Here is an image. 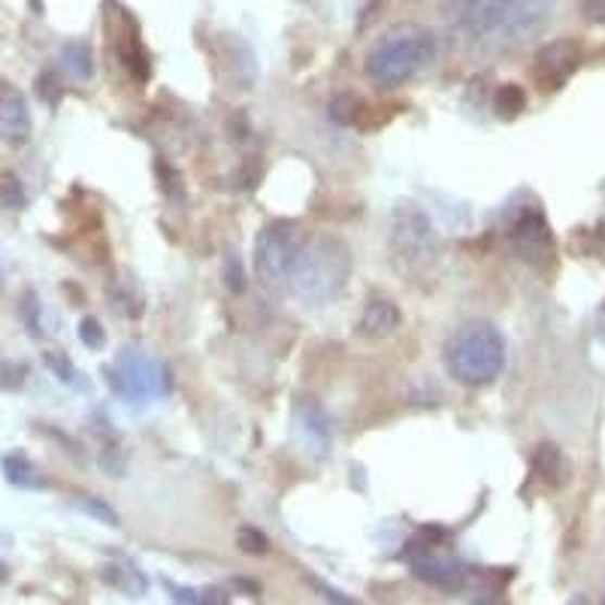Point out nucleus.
<instances>
[{"label": "nucleus", "instance_id": "obj_11", "mask_svg": "<svg viewBox=\"0 0 605 605\" xmlns=\"http://www.w3.org/2000/svg\"><path fill=\"white\" fill-rule=\"evenodd\" d=\"M533 476L551 491H560L566 481L572 479V466L566 461V454L560 451V445L554 442H542L533 451Z\"/></svg>", "mask_w": 605, "mask_h": 605}, {"label": "nucleus", "instance_id": "obj_20", "mask_svg": "<svg viewBox=\"0 0 605 605\" xmlns=\"http://www.w3.org/2000/svg\"><path fill=\"white\" fill-rule=\"evenodd\" d=\"M0 203L3 206H10V210H22L25 206V194H22V188L15 182V176H3V182H0Z\"/></svg>", "mask_w": 605, "mask_h": 605}, {"label": "nucleus", "instance_id": "obj_14", "mask_svg": "<svg viewBox=\"0 0 605 605\" xmlns=\"http://www.w3.org/2000/svg\"><path fill=\"white\" fill-rule=\"evenodd\" d=\"M3 476H7V481H13L15 488H42L37 469L22 451H13V454L3 457Z\"/></svg>", "mask_w": 605, "mask_h": 605}, {"label": "nucleus", "instance_id": "obj_18", "mask_svg": "<svg viewBox=\"0 0 605 605\" xmlns=\"http://www.w3.org/2000/svg\"><path fill=\"white\" fill-rule=\"evenodd\" d=\"M130 578H142L134 566H106V569H103V581H110L113 588L127 593H142L137 584H130Z\"/></svg>", "mask_w": 605, "mask_h": 605}, {"label": "nucleus", "instance_id": "obj_19", "mask_svg": "<svg viewBox=\"0 0 605 605\" xmlns=\"http://www.w3.org/2000/svg\"><path fill=\"white\" fill-rule=\"evenodd\" d=\"M237 545H240L245 554H264L267 551V535L261 533V530H254V527H242L240 533H237Z\"/></svg>", "mask_w": 605, "mask_h": 605}, {"label": "nucleus", "instance_id": "obj_12", "mask_svg": "<svg viewBox=\"0 0 605 605\" xmlns=\"http://www.w3.org/2000/svg\"><path fill=\"white\" fill-rule=\"evenodd\" d=\"M412 572L421 578V581H427V584L442 588V591H457V588H464L466 581L464 566L454 564V560L433 557V554H427V551L412 564Z\"/></svg>", "mask_w": 605, "mask_h": 605}, {"label": "nucleus", "instance_id": "obj_4", "mask_svg": "<svg viewBox=\"0 0 605 605\" xmlns=\"http://www.w3.org/2000/svg\"><path fill=\"white\" fill-rule=\"evenodd\" d=\"M445 366L461 385H491L506 366V339L488 322L464 324L445 345Z\"/></svg>", "mask_w": 605, "mask_h": 605}, {"label": "nucleus", "instance_id": "obj_16", "mask_svg": "<svg viewBox=\"0 0 605 605\" xmlns=\"http://www.w3.org/2000/svg\"><path fill=\"white\" fill-rule=\"evenodd\" d=\"M64 67L76 76V79H88L91 76V52H88V46L85 42H67L64 46Z\"/></svg>", "mask_w": 605, "mask_h": 605}, {"label": "nucleus", "instance_id": "obj_6", "mask_svg": "<svg viewBox=\"0 0 605 605\" xmlns=\"http://www.w3.org/2000/svg\"><path fill=\"white\" fill-rule=\"evenodd\" d=\"M303 242H306V234L297 222H285L282 218V222H273V225L264 227L254 240V276L267 288L288 285V273L294 267Z\"/></svg>", "mask_w": 605, "mask_h": 605}, {"label": "nucleus", "instance_id": "obj_7", "mask_svg": "<svg viewBox=\"0 0 605 605\" xmlns=\"http://www.w3.org/2000/svg\"><path fill=\"white\" fill-rule=\"evenodd\" d=\"M508 240L524 264L539 269L549 267L554 261V252H557V242H554L549 218L542 215V210H524L508 230Z\"/></svg>", "mask_w": 605, "mask_h": 605}, {"label": "nucleus", "instance_id": "obj_2", "mask_svg": "<svg viewBox=\"0 0 605 605\" xmlns=\"http://www.w3.org/2000/svg\"><path fill=\"white\" fill-rule=\"evenodd\" d=\"M352 279V252L337 237H306L288 273V288L310 306H330L345 294Z\"/></svg>", "mask_w": 605, "mask_h": 605}, {"label": "nucleus", "instance_id": "obj_3", "mask_svg": "<svg viewBox=\"0 0 605 605\" xmlns=\"http://www.w3.org/2000/svg\"><path fill=\"white\" fill-rule=\"evenodd\" d=\"M433 58H437L433 30L421 28V25H396L369 49L364 71L381 88H394V85L408 83Z\"/></svg>", "mask_w": 605, "mask_h": 605}, {"label": "nucleus", "instance_id": "obj_5", "mask_svg": "<svg viewBox=\"0 0 605 605\" xmlns=\"http://www.w3.org/2000/svg\"><path fill=\"white\" fill-rule=\"evenodd\" d=\"M391 254L408 273H421L433 267L439 254L437 227L430 215L415 203H400L391 218Z\"/></svg>", "mask_w": 605, "mask_h": 605}, {"label": "nucleus", "instance_id": "obj_13", "mask_svg": "<svg viewBox=\"0 0 605 605\" xmlns=\"http://www.w3.org/2000/svg\"><path fill=\"white\" fill-rule=\"evenodd\" d=\"M157 366L142 357V354H127L122 357V381H125V391L130 396H149L155 394L157 379H167V373H155Z\"/></svg>", "mask_w": 605, "mask_h": 605}, {"label": "nucleus", "instance_id": "obj_25", "mask_svg": "<svg viewBox=\"0 0 605 605\" xmlns=\"http://www.w3.org/2000/svg\"><path fill=\"white\" fill-rule=\"evenodd\" d=\"M225 279H227V285L234 288V291H242V279H245V276H242V267H240V261H237V257H230V261H227Z\"/></svg>", "mask_w": 605, "mask_h": 605}, {"label": "nucleus", "instance_id": "obj_9", "mask_svg": "<svg viewBox=\"0 0 605 605\" xmlns=\"http://www.w3.org/2000/svg\"><path fill=\"white\" fill-rule=\"evenodd\" d=\"M30 137V110L25 94L10 83H0V140L22 146Z\"/></svg>", "mask_w": 605, "mask_h": 605}, {"label": "nucleus", "instance_id": "obj_26", "mask_svg": "<svg viewBox=\"0 0 605 605\" xmlns=\"http://www.w3.org/2000/svg\"><path fill=\"white\" fill-rule=\"evenodd\" d=\"M584 18L605 25V0H584Z\"/></svg>", "mask_w": 605, "mask_h": 605}, {"label": "nucleus", "instance_id": "obj_24", "mask_svg": "<svg viewBox=\"0 0 605 605\" xmlns=\"http://www.w3.org/2000/svg\"><path fill=\"white\" fill-rule=\"evenodd\" d=\"M46 364L52 366V369H58L64 381H73V376H76V369L71 366V361H67V357H61V354H46Z\"/></svg>", "mask_w": 605, "mask_h": 605}, {"label": "nucleus", "instance_id": "obj_8", "mask_svg": "<svg viewBox=\"0 0 605 605\" xmlns=\"http://www.w3.org/2000/svg\"><path fill=\"white\" fill-rule=\"evenodd\" d=\"M581 67V49L572 40H554L542 46L533 58V79L542 91H560L572 73Z\"/></svg>", "mask_w": 605, "mask_h": 605}, {"label": "nucleus", "instance_id": "obj_27", "mask_svg": "<svg viewBox=\"0 0 605 605\" xmlns=\"http://www.w3.org/2000/svg\"><path fill=\"white\" fill-rule=\"evenodd\" d=\"M7 578H10V569H7V564H0V584H3Z\"/></svg>", "mask_w": 605, "mask_h": 605}, {"label": "nucleus", "instance_id": "obj_1", "mask_svg": "<svg viewBox=\"0 0 605 605\" xmlns=\"http://www.w3.org/2000/svg\"><path fill=\"white\" fill-rule=\"evenodd\" d=\"M557 0H457L454 30L469 46L503 52L549 28Z\"/></svg>", "mask_w": 605, "mask_h": 605}, {"label": "nucleus", "instance_id": "obj_17", "mask_svg": "<svg viewBox=\"0 0 605 605\" xmlns=\"http://www.w3.org/2000/svg\"><path fill=\"white\" fill-rule=\"evenodd\" d=\"M369 106H364L354 94H339L333 103H330V115L337 118L339 125H361V115L366 113Z\"/></svg>", "mask_w": 605, "mask_h": 605}, {"label": "nucleus", "instance_id": "obj_23", "mask_svg": "<svg viewBox=\"0 0 605 605\" xmlns=\"http://www.w3.org/2000/svg\"><path fill=\"white\" fill-rule=\"evenodd\" d=\"M79 508L88 512V515H94V518H100L103 524H110V527H118V518H115V512L106 506V503H98V500H83Z\"/></svg>", "mask_w": 605, "mask_h": 605}, {"label": "nucleus", "instance_id": "obj_21", "mask_svg": "<svg viewBox=\"0 0 605 605\" xmlns=\"http://www.w3.org/2000/svg\"><path fill=\"white\" fill-rule=\"evenodd\" d=\"M79 339H83L88 349H103L106 333H103V327H100L94 318H85V322L79 324Z\"/></svg>", "mask_w": 605, "mask_h": 605}, {"label": "nucleus", "instance_id": "obj_22", "mask_svg": "<svg viewBox=\"0 0 605 605\" xmlns=\"http://www.w3.org/2000/svg\"><path fill=\"white\" fill-rule=\"evenodd\" d=\"M25 364H0V388H18L25 381Z\"/></svg>", "mask_w": 605, "mask_h": 605}, {"label": "nucleus", "instance_id": "obj_10", "mask_svg": "<svg viewBox=\"0 0 605 605\" xmlns=\"http://www.w3.org/2000/svg\"><path fill=\"white\" fill-rule=\"evenodd\" d=\"M400 324H403V312H400L394 300L373 297V300H366L364 312H361L357 330L369 339H388L400 330Z\"/></svg>", "mask_w": 605, "mask_h": 605}, {"label": "nucleus", "instance_id": "obj_15", "mask_svg": "<svg viewBox=\"0 0 605 605\" xmlns=\"http://www.w3.org/2000/svg\"><path fill=\"white\" fill-rule=\"evenodd\" d=\"M493 110L500 118H518V115L527 110V94H524L521 85L515 83H506L496 88V94H493Z\"/></svg>", "mask_w": 605, "mask_h": 605}]
</instances>
